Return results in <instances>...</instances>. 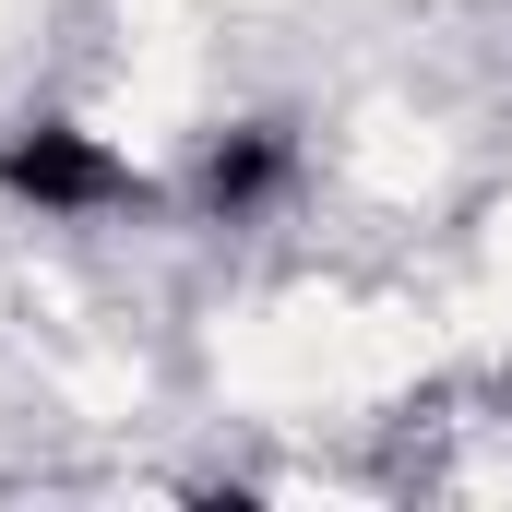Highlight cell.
<instances>
[{
    "mask_svg": "<svg viewBox=\"0 0 512 512\" xmlns=\"http://www.w3.org/2000/svg\"><path fill=\"white\" fill-rule=\"evenodd\" d=\"M0 191H12L24 215L84 227V215H131V203H143V167L108 155L96 131H72V120H24V131H0Z\"/></svg>",
    "mask_w": 512,
    "mask_h": 512,
    "instance_id": "1",
    "label": "cell"
},
{
    "mask_svg": "<svg viewBox=\"0 0 512 512\" xmlns=\"http://www.w3.org/2000/svg\"><path fill=\"white\" fill-rule=\"evenodd\" d=\"M298 191V131L286 120H239L203 143V167H191V203L215 215V227H251V215H274Z\"/></svg>",
    "mask_w": 512,
    "mask_h": 512,
    "instance_id": "2",
    "label": "cell"
}]
</instances>
